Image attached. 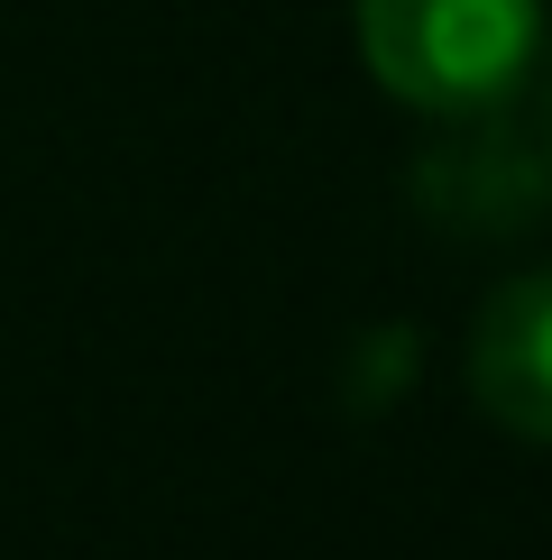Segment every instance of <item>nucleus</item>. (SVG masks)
I'll return each instance as SVG.
<instances>
[{"label":"nucleus","mask_w":552,"mask_h":560,"mask_svg":"<svg viewBox=\"0 0 552 560\" xmlns=\"http://www.w3.org/2000/svg\"><path fill=\"white\" fill-rule=\"evenodd\" d=\"M470 405L516 441H552V258L497 276L460 349Z\"/></svg>","instance_id":"7ed1b4c3"},{"label":"nucleus","mask_w":552,"mask_h":560,"mask_svg":"<svg viewBox=\"0 0 552 560\" xmlns=\"http://www.w3.org/2000/svg\"><path fill=\"white\" fill-rule=\"evenodd\" d=\"M534 83H543V102H534V129H543V156H552V56L534 65Z\"/></svg>","instance_id":"39448f33"},{"label":"nucleus","mask_w":552,"mask_h":560,"mask_svg":"<svg viewBox=\"0 0 552 560\" xmlns=\"http://www.w3.org/2000/svg\"><path fill=\"white\" fill-rule=\"evenodd\" d=\"M405 377H414V331H359V349H350V395H368V413L396 405Z\"/></svg>","instance_id":"20e7f679"},{"label":"nucleus","mask_w":552,"mask_h":560,"mask_svg":"<svg viewBox=\"0 0 552 560\" xmlns=\"http://www.w3.org/2000/svg\"><path fill=\"white\" fill-rule=\"evenodd\" d=\"M359 74L414 120L525 102L543 65V0H350Z\"/></svg>","instance_id":"f257e3e1"},{"label":"nucleus","mask_w":552,"mask_h":560,"mask_svg":"<svg viewBox=\"0 0 552 560\" xmlns=\"http://www.w3.org/2000/svg\"><path fill=\"white\" fill-rule=\"evenodd\" d=\"M414 194L442 230H470V240H506L552 202V156L543 129H516V102L497 110H460V120H433L424 156H414Z\"/></svg>","instance_id":"f03ea898"}]
</instances>
